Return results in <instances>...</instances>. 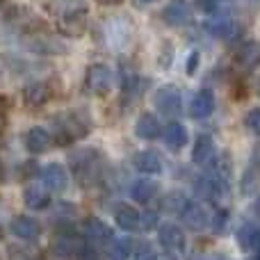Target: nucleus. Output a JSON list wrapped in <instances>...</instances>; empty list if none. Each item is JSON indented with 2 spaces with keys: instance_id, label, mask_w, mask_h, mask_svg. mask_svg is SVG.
<instances>
[{
  "instance_id": "nucleus-14",
  "label": "nucleus",
  "mask_w": 260,
  "mask_h": 260,
  "mask_svg": "<svg viewBox=\"0 0 260 260\" xmlns=\"http://www.w3.org/2000/svg\"><path fill=\"white\" fill-rule=\"evenodd\" d=\"M23 201L30 210H44L50 203V192L41 185H27L25 192H23Z\"/></svg>"
},
{
  "instance_id": "nucleus-21",
  "label": "nucleus",
  "mask_w": 260,
  "mask_h": 260,
  "mask_svg": "<svg viewBox=\"0 0 260 260\" xmlns=\"http://www.w3.org/2000/svg\"><path fill=\"white\" fill-rule=\"evenodd\" d=\"M114 219L123 231H139L142 229V217L137 215V210H133L130 206H119L114 212Z\"/></svg>"
},
{
  "instance_id": "nucleus-33",
  "label": "nucleus",
  "mask_w": 260,
  "mask_h": 260,
  "mask_svg": "<svg viewBox=\"0 0 260 260\" xmlns=\"http://www.w3.org/2000/svg\"><path fill=\"white\" fill-rule=\"evenodd\" d=\"M197 3L203 12H215L217 9V0H197Z\"/></svg>"
},
{
  "instance_id": "nucleus-39",
  "label": "nucleus",
  "mask_w": 260,
  "mask_h": 260,
  "mask_svg": "<svg viewBox=\"0 0 260 260\" xmlns=\"http://www.w3.org/2000/svg\"><path fill=\"white\" fill-rule=\"evenodd\" d=\"M258 91H260V85H258Z\"/></svg>"
},
{
  "instance_id": "nucleus-32",
  "label": "nucleus",
  "mask_w": 260,
  "mask_h": 260,
  "mask_svg": "<svg viewBox=\"0 0 260 260\" xmlns=\"http://www.w3.org/2000/svg\"><path fill=\"white\" fill-rule=\"evenodd\" d=\"M5 128H7V108H5V103L0 101V135L5 133Z\"/></svg>"
},
{
  "instance_id": "nucleus-15",
  "label": "nucleus",
  "mask_w": 260,
  "mask_h": 260,
  "mask_svg": "<svg viewBox=\"0 0 260 260\" xmlns=\"http://www.w3.org/2000/svg\"><path fill=\"white\" fill-rule=\"evenodd\" d=\"M215 157V139L210 135H201V137L194 142L192 148V160L197 165H208V162Z\"/></svg>"
},
{
  "instance_id": "nucleus-5",
  "label": "nucleus",
  "mask_w": 260,
  "mask_h": 260,
  "mask_svg": "<svg viewBox=\"0 0 260 260\" xmlns=\"http://www.w3.org/2000/svg\"><path fill=\"white\" fill-rule=\"evenodd\" d=\"M53 99V85L48 80H32L23 87V101L30 108H41Z\"/></svg>"
},
{
  "instance_id": "nucleus-22",
  "label": "nucleus",
  "mask_w": 260,
  "mask_h": 260,
  "mask_svg": "<svg viewBox=\"0 0 260 260\" xmlns=\"http://www.w3.org/2000/svg\"><path fill=\"white\" fill-rule=\"evenodd\" d=\"M155 194H157V185L153 183V180H146V178L137 180V183L130 187V197H133L137 203L153 201V199H155Z\"/></svg>"
},
{
  "instance_id": "nucleus-28",
  "label": "nucleus",
  "mask_w": 260,
  "mask_h": 260,
  "mask_svg": "<svg viewBox=\"0 0 260 260\" xmlns=\"http://www.w3.org/2000/svg\"><path fill=\"white\" fill-rule=\"evenodd\" d=\"M258 185H260V169L258 167H251V169H247V176L242 178V192L244 194L253 192Z\"/></svg>"
},
{
  "instance_id": "nucleus-36",
  "label": "nucleus",
  "mask_w": 260,
  "mask_h": 260,
  "mask_svg": "<svg viewBox=\"0 0 260 260\" xmlns=\"http://www.w3.org/2000/svg\"><path fill=\"white\" fill-rule=\"evenodd\" d=\"M256 215L260 217V199H258V201H256Z\"/></svg>"
},
{
  "instance_id": "nucleus-7",
  "label": "nucleus",
  "mask_w": 260,
  "mask_h": 260,
  "mask_svg": "<svg viewBox=\"0 0 260 260\" xmlns=\"http://www.w3.org/2000/svg\"><path fill=\"white\" fill-rule=\"evenodd\" d=\"M41 180H44V187L50 192H64L69 183V174L62 165L53 162V165H46L41 169Z\"/></svg>"
},
{
  "instance_id": "nucleus-20",
  "label": "nucleus",
  "mask_w": 260,
  "mask_h": 260,
  "mask_svg": "<svg viewBox=\"0 0 260 260\" xmlns=\"http://www.w3.org/2000/svg\"><path fill=\"white\" fill-rule=\"evenodd\" d=\"M162 139H165V144H167L169 148L178 151V148H183L185 144H187V130L180 126V123L171 121L169 126L165 128V133H162Z\"/></svg>"
},
{
  "instance_id": "nucleus-24",
  "label": "nucleus",
  "mask_w": 260,
  "mask_h": 260,
  "mask_svg": "<svg viewBox=\"0 0 260 260\" xmlns=\"http://www.w3.org/2000/svg\"><path fill=\"white\" fill-rule=\"evenodd\" d=\"M221 187L224 185L219 183L217 178H212V176H203V178H199V183H197V192L201 194L203 199H219V194H221Z\"/></svg>"
},
{
  "instance_id": "nucleus-37",
  "label": "nucleus",
  "mask_w": 260,
  "mask_h": 260,
  "mask_svg": "<svg viewBox=\"0 0 260 260\" xmlns=\"http://www.w3.org/2000/svg\"><path fill=\"white\" fill-rule=\"evenodd\" d=\"M0 180H3V167H0Z\"/></svg>"
},
{
  "instance_id": "nucleus-26",
  "label": "nucleus",
  "mask_w": 260,
  "mask_h": 260,
  "mask_svg": "<svg viewBox=\"0 0 260 260\" xmlns=\"http://www.w3.org/2000/svg\"><path fill=\"white\" fill-rule=\"evenodd\" d=\"M231 169H233V165H231V160L226 155H217L215 157V165H212V178H217L221 185L226 183V178H229Z\"/></svg>"
},
{
  "instance_id": "nucleus-30",
  "label": "nucleus",
  "mask_w": 260,
  "mask_h": 260,
  "mask_svg": "<svg viewBox=\"0 0 260 260\" xmlns=\"http://www.w3.org/2000/svg\"><path fill=\"white\" fill-rule=\"evenodd\" d=\"M244 123H247V128L251 130V133L260 135V108H253L247 112V117H244Z\"/></svg>"
},
{
  "instance_id": "nucleus-34",
  "label": "nucleus",
  "mask_w": 260,
  "mask_h": 260,
  "mask_svg": "<svg viewBox=\"0 0 260 260\" xmlns=\"http://www.w3.org/2000/svg\"><path fill=\"white\" fill-rule=\"evenodd\" d=\"M197 67H199V53H192L189 55V59H187V73L189 76L197 71Z\"/></svg>"
},
{
  "instance_id": "nucleus-16",
  "label": "nucleus",
  "mask_w": 260,
  "mask_h": 260,
  "mask_svg": "<svg viewBox=\"0 0 260 260\" xmlns=\"http://www.w3.org/2000/svg\"><path fill=\"white\" fill-rule=\"evenodd\" d=\"M235 62L240 64L242 69H253L260 64V46L249 41V44H242L235 53Z\"/></svg>"
},
{
  "instance_id": "nucleus-3",
  "label": "nucleus",
  "mask_w": 260,
  "mask_h": 260,
  "mask_svg": "<svg viewBox=\"0 0 260 260\" xmlns=\"http://www.w3.org/2000/svg\"><path fill=\"white\" fill-rule=\"evenodd\" d=\"M71 169L76 174V178L80 180L82 185H91L94 180H99L101 176V157L99 151L94 148H87V151H80L71 157Z\"/></svg>"
},
{
  "instance_id": "nucleus-2",
  "label": "nucleus",
  "mask_w": 260,
  "mask_h": 260,
  "mask_svg": "<svg viewBox=\"0 0 260 260\" xmlns=\"http://www.w3.org/2000/svg\"><path fill=\"white\" fill-rule=\"evenodd\" d=\"M89 119L82 117L80 112H62L53 117V135L55 142L67 146V144H73L78 139H82L85 135H89Z\"/></svg>"
},
{
  "instance_id": "nucleus-17",
  "label": "nucleus",
  "mask_w": 260,
  "mask_h": 260,
  "mask_svg": "<svg viewBox=\"0 0 260 260\" xmlns=\"http://www.w3.org/2000/svg\"><path fill=\"white\" fill-rule=\"evenodd\" d=\"M135 133L139 139H155L160 135V121L151 112H144L135 123Z\"/></svg>"
},
{
  "instance_id": "nucleus-4",
  "label": "nucleus",
  "mask_w": 260,
  "mask_h": 260,
  "mask_svg": "<svg viewBox=\"0 0 260 260\" xmlns=\"http://www.w3.org/2000/svg\"><path fill=\"white\" fill-rule=\"evenodd\" d=\"M85 87L96 96L108 94L110 87H112V71H110L105 64H91V67L87 69Z\"/></svg>"
},
{
  "instance_id": "nucleus-19",
  "label": "nucleus",
  "mask_w": 260,
  "mask_h": 260,
  "mask_svg": "<svg viewBox=\"0 0 260 260\" xmlns=\"http://www.w3.org/2000/svg\"><path fill=\"white\" fill-rule=\"evenodd\" d=\"M206 27L212 37H219V39H231L238 35V23L231 18H212L206 23Z\"/></svg>"
},
{
  "instance_id": "nucleus-29",
  "label": "nucleus",
  "mask_w": 260,
  "mask_h": 260,
  "mask_svg": "<svg viewBox=\"0 0 260 260\" xmlns=\"http://www.w3.org/2000/svg\"><path fill=\"white\" fill-rule=\"evenodd\" d=\"M73 258L76 260H101L96 249L89 247V244H78L76 251H73Z\"/></svg>"
},
{
  "instance_id": "nucleus-12",
  "label": "nucleus",
  "mask_w": 260,
  "mask_h": 260,
  "mask_svg": "<svg viewBox=\"0 0 260 260\" xmlns=\"http://www.w3.org/2000/svg\"><path fill=\"white\" fill-rule=\"evenodd\" d=\"M180 210H183V221L189 226V229H194V231L206 229L208 221H210L208 210L203 206H199V203H187V201H185V206L180 208Z\"/></svg>"
},
{
  "instance_id": "nucleus-25",
  "label": "nucleus",
  "mask_w": 260,
  "mask_h": 260,
  "mask_svg": "<svg viewBox=\"0 0 260 260\" xmlns=\"http://www.w3.org/2000/svg\"><path fill=\"white\" fill-rule=\"evenodd\" d=\"M162 18H165L169 25H185V23L189 21V12L187 7H183V5H169V7L162 9Z\"/></svg>"
},
{
  "instance_id": "nucleus-27",
  "label": "nucleus",
  "mask_w": 260,
  "mask_h": 260,
  "mask_svg": "<svg viewBox=\"0 0 260 260\" xmlns=\"http://www.w3.org/2000/svg\"><path fill=\"white\" fill-rule=\"evenodd\" d=\"M112 247H110V256H112V260H126L130 256V240H112Z\"/></svg>"
},
{
  "instance_id": "nucleus-10",
  "label": "nucleus",
  "mask_w": 260,
  "mask_h": 260,
  "mask_svg": "<svg viewBox=\"0 0 260 260\" xmlns=\"http://www.w3.org/2000/svg\"><path fill=\"white\" fill-rule=\"evenodd\" d=\"M23 144H25V148L30 153H44V151H48V146L53 144V137H50V133L46 128L35 126L23 135Z\"/></svg>"
},
{
  "instance_id": "nucleus-1",
  "label": "nucleus",
  "mask_w": 260,
  "mask_h": 260,
  "mask_svg": "<svg viewBox=\"0 0 260 260\" xmlns=\"http://www.w3.org/2000/svg\"><path fill=\"white\" fill-rule=\"evenodd\" d=\"M46 9H48V16L53 18V25L57 27L59 35H85L87 18H89V5L85 0H48Z\"/></svg>"
},
{
  "instance_id": "nucleus-9",
  "label": "nucleus",
  "mask_w": 260,
  "mask_h": 260,
  "mask_svg": "<svg viewBox=\"0 0 260 260\" xmlns=\"http://www.w3.org/2000/svg\"><path fill=\"white\" fill-rule=\"evenodd\" d=\"M85 238L91 244L105 247V244L112 242V229H108V224H103L96 217H89V219H85Z\"/></svg>"
},
{
  "instance_id": "nucleus-6",
  "label": "nucleus",
  "mask_w": 260,
  "mask_h": 260,
  "mask_svg": "<svg viewBox=\"0 0 260 260\" xmlns=\"http://www.w3.org/2000/svg\"><path fill=\"white\" fill-rule=\"evenodd\" d=\"M9 231H12L18 240H23V242H37L41 235V224L30 215H18L12 219Z\"/></svg>"
},
{
  "instance_id": "nucleus-18",
  "label": "nucleus",
  "mask_w": 260,
  "mask_h": 260,
  "mask_svg": "<svg viewBox=\"0 0 260 260\" xmlns=\"http://www.w3.org/2000/svg\"><path fill=\"white\" fill-rule=\"evenodd\" d=\"M133 162L137 167V171H142V174H160V169H162L160 155L153 151H139Z\"/></svg>"
},
{
  "instance_id": "nucleus-35",
  "label": "nucleus",
  "mask_w": 260,
  "mask_h": 260,
  "mask_svg": "<svg viewBox=\"0 0 260 260\" xmlns=\"http://www.w3.org/2000/svg\"><path fill=\"white\" fill-rule=\"evenodd\" d=\"M99 3H103V5H117V3H121V0H99Z\"/></svg>"
},
{
  "instance_id": "nucleus-8",
  "label": "nucleus",
  "mask_w": 260,
  "mask_h": 260,
  "mask_svg": "<svg viewBox=\"0 0 260 260\" xmlns=\"http://www.w3.org/2000/svg\"><path fill=\"white\" fill-rule=\"evenodd\" d=\"M155 105L162 114L167 117H174V114L180 112V91L176 87L167 85V87H160L155 94Z\"/></svg>"
},
{
  "instance_id": "nucleus-31",
  "label": "nucleus",
  "mask_w": 260,
  "mask_h": 260,
  "mask_svg": "<svg viewBox=\"0 0 260 260\" xmlns=\"http://www.w3.org/2000/svg\"><path fill=\"white\" fill-rule=\"evenodd\" d=\"M155 224H157V215H155V212H148V215L142 217V226H144V229H153Z\"/></svg>"
},
{
  "instance_id": "nucleus-11",
  "label": "nucleus",
  "mask_w": 260,
  "mask_h": 260,
  "mask_svg": "<svg viewBox=\"0 0 260 260\" xmlns=\"http://www.w3.org/2000/svg\"><path fill=\"white\" fill-rule=\"evenodd\" d=\"M160 244L171 253H180L185 249V233L176 224H165L160 229Z\"/></svg>"
},
{
  "instance_id": "nucleus-13",
  "label": "nucleus",
  "mask_w": 260,
  "mask_h": 260,
  "mask_svg": "<svg viewBox=\"0 0 260 260\" xmlns=\"http://www.w3.org/2000/svg\"><path fill=\"white\" fill-rule=\"evenodd\" d=\"M212 110H215V96H212L210 89H201L194 94L192 99V108H189V112H192L194 119H206L212 114Z\"/></svg>"
},
{
  "instance_id": "nucleus-38",
  "label": "nucleus",
  "mask_w": 260,
  "mask_h": 260,
  "mask_svg": "<svg viewBox=\"0 0 260 260\" xmlns=\"http://www.w3.org/2000/svg\"><path fill=\"white\" fill-rule=\"evenodd\" d=\"M142 3H153V0H142Z\"/></svg>"
},
{
  "instance_id": "nucleus-23",
  "label": "nucleus",
  "mask_w": 260,
  "mask_h": 260,
  "mask_svg": "<svg viewBox=\"0 0 260 260\" xmlns=\"http://www.w3.org/2000/svg\"><path fill=\"white\" fill-rule=\"evenodd\" d=\"M238 242H240V247L242 249H258V244H260V229L258 226H253V224H244L242 229H240V233H238Z\"/></svg>"
}]
</instances>
